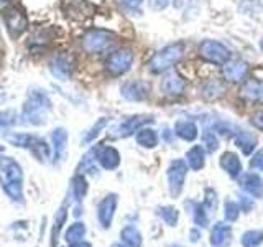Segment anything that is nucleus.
<instances>
[{"label":"nucleus","instance_id":"nucleus-32","mask_svg":"<svg viewBox=\"0 0 263 247\" xmlns=\"http://www.w3.org/2000/svg\"><path fill=\"white\" fill-rule=\"evenodd\" d=\"M261 242H263V231H260V229L247 231V233L242 236L243 247H258Z\"/></svg>","mask_w":263,"mask_h":247},{"label":"nucleus","instance_id":"nucleus-25","mask_svg":"<svg viewBox=\"0 0 263 247\" xmlns=\"http://www.w3.org/2000/svg\"><path fill=\"white\" fill-rule=\"evenodd\" d=\"M186 160H187L189 168H193L196 171L201 170L204 167V163H205V152H204V148L199 147V145H194L191 150L186 153Z\"/></svg>","mask_w":263,"mask_h":247},{"label":"nucleus","instance_id":"nucleus-44","mask_svg":"<svg viewBox=\"0 0 263 247\" xmlns=\"http://www.w3.org/2000/svg\"><path fill=\"white\" fill-rule=\"evenodd\" d=\"M120 2L127 8H130V10H137V8H140V5L143 4V0H120Z\"/></svg>","mask_w":263,"mask_h":247},{"label":"nucleus","instance_id":"nucleus-5","mask_svg":"<svg viewBox=\"0 0 263 247\" xmlns=\"http://www.w3.org/2000/svg\"><path fill=\"white\" fill-rule=\"evenodd\" d=\"M2 22L8 31L10 38L22 37L28 28V16L18 7H8L2 12Z\"/></svg>","mask_w":263,"mask_h":247},{"label":"nucleus","instance_id":"nucleus-16","mask_svg":"<svg viewBox=\"0 0 263 247\" xmlns=\"http://www.w3.org/2000/svg\"><path fill=\"white\" fill-rule=\"evenodd\" d=\"M224 78L230 82H240L249 73V64L242 60H229L224 66Z\"/></svg>","mask_w":263,"mask_h":247},{"label":"nucleus","instance_id":"nucleus-30","mask_svg":"<svg viewBox=\"0 0 263 247\" xmlns=\"http://www.w3.org/2000/svg\"><path fill=\"white\" fill-rule=\"evenodd\" d=\"M87 193V181L82 175H78L74 177L72 181H71V195L74 196V200L78 203H81L84 200V196Z\"/></svg>","mask_w":263,"mask_h":247},{"label":"nucleus","instance_id":"nucleus-45","mask_svg":"<svg viewBox=\"0 0 263 247\" xmlns=\"http://www.w3.org/2000/svg\"><path fill=\"white\" fill-rule=\"evenodd\" d=\"M170 4V0H150V5L155 10H163V8H166Z\"/></svg>","mask_w":263,"mask_h":247},{"label":"nucleus","instance_id":"nucleus-35","mask_svg":"<svg viewBox=\"0 0 263 247\" xmlns=\"http://www.w3.org/2000/svg\"><path fill=\"white\" fill-rule=\"evenodd\" d=\"M222 93H224V87H222L217 81H211L202 87V94H204V97H208V99L219 97Z\"/></svg>","mask_w":263,"mask_h":247},{"label":"nucleus","instance_id":"nucleus-17","mask_svg":"<svg viewBox=\"0 0 263 247\" xmlns=\"http://www.w3.org/2000/svg\"><path fill=\"white\" fill-rule=\"evenodd\" d=\"M96 158L104 170H115L120 165V153L114 147H99Z\"/></svg>","mask_w":263,"mask_h":247},{"label":"nucleus","instance_id":"nucleus-20","mask_svg":"<svg viewBox=\"0 0 263 247\" xmlns=\"http://www.w3.org/2000/svg\"><path fill=\"white\" fill-rule=\"evenodd\" d=\"M51 144H53V153H54V160L60 162L61 156L66 150V145H68V132L63 127H56L51 132Z\"/></svg>","mask_w":263,"mask_h":247},{"label":"nucleus","instance_id":"nucleus-37","mask_svg":"<svg viewBox=\"0 0 263 247\" xmlns=\"http://www.w3.org/2000/svg\"><path fill=\"white\" fill-rule=\"evenodd\" d=\"M224 216H226V219L227 221H230V222H234V221H237V218H238V214H240V206H238L235 201H226V206H224Z\"/></svg>","mask_w":263,"mask_h":247},{"label":"nucleus","instance_id":"nucleus-24","mask_svg":"<svg viewBox=\"0 0 263 247\" xmlns=\"http://www.w3.org/2000/svg\"><path fill=\"white\" fill-rule=\"evenodd\" d=\"M137 142L138 145H142L145 148H155L158 145V134H156V130L153 129H148V127H142L138 132H137Z\"/></svg>","mask_w":263,"mask_h":247},{"label":"nucleus","instance_id":"nucleus-11","mask_svg":"<svg viewBox=\"0 0 263 247\" xmlns=\"http://www.w3.org/2000/svg\"><path fill=\"white\" fill-rule=\"evenodd\" d=\"M49 71L61 81L69 79L74 71V58L69 53H58L49 64Z\"/></svg>","mask_w":263,"mask_h":247},{"label":"nucleus","instance_id":"nucleus-2","mask_svg":"<svg viewBox=\"0 0 263 247\" xmlns=\"http://www.w3.org/2000/svg\"><path fill=\"white\" fill-rule=\"evenodd\" d=\"M184 43L183 41H178V43H171L168 46L161 48L158 53H155L153 58L150 60V68L152 73L155 74H160V73H166L170 71L173 66H176L184 56Z\"/></svg>","mask_w":263,"mask_h":247},{"label":"nucleus","instance_id":"nucleus-50","mask_svg":"<svg viewBox=\"0 0 263 247\" xmlns=\"http://www.w3.org/2000/svg\"><path fill=\"white\" fill-rule=\"evenodd\" d=\"M260 48H261V51H263V38H261V41H260Z\"/></svg>","mask_w":263,"mask_h":247},{"label":"nucleus","instance_id":"nucleus-48","mask_svg":"<svg viewBox=\"0 0 263 247\" xmlns=\"http://www.w3.org/2000/svg\"><path fill=\"white\" fill-rule=\"evenodd\" d=\"M191 236H193V237H191V241H194V242L197 241V239H199V233H197V231H193Z\"/></svg>","mask_w":263,"mask_h":247},{"label":"nucleus","instance_id":"nucleus-22","mask_svg":"<svg viewBox=\"0 0 263 247\" xmlns=\"http://www.w3.org/2000/svg\"><path fill=\"white\" fill-rule=\"evenodd\" d=\"M235 144L242 150L243 155H250L253 152V148L257 147V137H255L252 132L240 130L235 137Z\"/></svg>","mask_w":263,"mask_h":247},{"label":"nucleus","instance_id":"nucleus-15","mask_svg":"<svg viewBox=\"0 0 263 247\" xmlns=\"http://www.w3.org/2000/svg\"><path fill=\"white\" fill-rule=\"evenodd\" d=\"M240 97L245 102H250V104L263 102V82L257 79L245 81L240 87Z\"/></svg>","mask_w":263,"mask_h":247},{"label":"nucleus","instance_id":"nucleus-51","mask_svg":"<svg viewBox=\"0 0 263 247\" xmlns=\"http://www.w3.org/2000/svg\"><path fill=\"white\" fill-rule=\"evenodd\" d=\"M4 2H8V0H0V4H4Z\"/></svg>","mask_w":263,"mask_h":247},{"label":"nucleus","instance_id":"nucleus-12","mask_svg":"<svg viewBox=\"0 0 263 247\" xmlns=\"http://www.w3.org/2000/svg\"><path fill=\"white\" fill-rule=\"evenodd\" d=\"M115 209H117V195H107L97 206V219L104 229L110 227Z\"/></svg>","mask_w":263,"mask_h":247},{"label":"nucleus","instance_id":"nucleus-41","mask_svg":"<svg viewBox=\"0 0 263 247\" xmlns=\"http://www.w3.org/2000/svg\"><path fill=\"white\" fill-rule=\"evenodd\" d=\"M250 168L263 171V148H261V150H258L257 153H255V155L252 156V160H250Z\"/></svg>","mask_w":263,"mask_h":247},{"label":"nucleus","instance_id":"nucleus-6","mask_svg":"<svg viewBox=\"0 0 263 247\" xmlns=\"http://www.w3.org/2000/svg\"><path fill=\"white\" fill-rule=\"evenodd\" d=\"M132 64H134V51L130 48H120L112 51L105 60V71L110 76H122L132 68Z\"/></svg>","mask_w":263,"mask_h":247},{"label":"nucleus","instance_id":"nucleus-4","mask_svg":"<svg viewBox=\"0 0 263 247\" xmlns=\"http://www.w3.org/2000/svg\"><path fill=\"white\" fill-rule=\"evenodd\" d=\"M8 140H10V142L15 147L27 148V150H30L33 155L36 156V160L46 162L49 156H51V148H49V145L45 142L43 138H40L36 135H31V134H12V135H8Z\"/></svg>","mask_w":263,"mask_h":247},{"label":"nucleus","instance_id":"nucleus-47","mask_svg":"<svg viewBox=\"0 0 263 247\" xmlns=\"http://www.w3.org/2000/svg\"><path fill=\"white\" fill-rule=\"evenodd\" d=\"M71 247H92L89 242H86V241H79V242H74V244H71Z\"/></svg>","mask_w":263,"mask_h":247},{"label":"nucleus","instance_id":"nucleus-46","mask_svg":"<svg viewBox=\"0 0 263 247\" xmlns=\"http://www.w3.org/2000/svg\"><path fill=\"white\" fill-rule=\"evenodd\" d=\"M7 160H8V156H5V148L0 145V170L4 168V165H5Z\"/></svg>","mask_w":263,"mask_h":247},{"label":"nucleus","instance_id":"nucleus-29","mask_svg":"<svg viewBox=\"0 0 263 247\" xmlns=\"http://www.w3.org/2000/svg\"><path fill=\"white\" fill-rule=\"evenodd\" d=\"M186 208H191L193 219H194V222L197 226L208 227L209 218H208V213H205V209H204V206H201L199 203H194V201H186Z\"/></svg>","mask_w":263,"mask_h":247},{"label":"nucleus","instance_id":"nucleus-13","mask_svg":"<svg viewBox=\"0 0 263 247\" xmlns=\"http://www.w3.org/2000/svg\"><path fill=\"white\" fill-rule=\"evenodd\" d=\"M161 89L164 91V94L166 96H181L184 93L186 89V81L183 79L179 73L176 71H170L166 76L163 78V82H161Z\"/></svg>","mask_w":263,"mask_h":247},{"label":"nucleus","instance_id":"nucleus-21","mask_svg":"<svg viewBox=\"0 0 263 247\" xmlns=\"http://www.w3.org/2000/svg\"><path fill=\"white\" fill-rule=\"evenodd\" d=\"M175 134L186 142H193L197 138L199 130H197V126L193 120H178L175 126Z\"/></svg>","mask_w":263,"mask_h":247},{"label":"nucleus","instance_id":"nucleus-27","mask_svg":"<svg viewBox=\"0 0 263 247\" xmlns=\"http://www.w3.org/2000/svg\"><path fill=\"white\" fill-rule=\"evenodd\" d=\"M120 237L125 245L128 247H142V234L135 226H127L122 229Z\"/></svg>","mask_w":263,"mask_h":247},{"label":"nucleus","instance_id":"nucleus-18","mask_svg":"<svg viewBox=\"0 0 263 247\" xmlns=\"http://www.w3.org/2000/svg\"><path fill=\"white\" fill-rule=\"evenodd\" d=\"M240 186L253 198H263V181L255 173H245L240 177Z\"/></svg>","mask_w":263,"mask_h":247},{"label":"nucleus","instance_id":"nucleus-49","mask_svg":"<svg viewBox=\"0 0 263 247\" xmlns=\"http://www.w3.org/2000/svg\"><path fill=\"white\" fill-rule=\"evenodd\" d=\"M112 247H128V245H122V244H119V242H115V244H112Z\"/></svg>","mask_w":263,"mask_h":247},{"label":"nucleus","instance_id":"nucleus-7","mask_svg":"<svg viewBox=\"0 0 263 247\" xmlns=\"http://www.w3.org/2000/svg\"><path fill=\"white\" fill-rule=\"evenodd\" d=\"M199 56L208 63L224 66L230 60L229 48L216 40H204L199 45Z\"/></svg>","mask_w":263,"mask_h":247},{"label":"nucleus","instance_id":"nucleus-23","mask_svg":"<svg viewBox=\"0 0 263 247\" xmlns=\"http://www.w3.org/2000/svg\"><path fill=\"white\" fill-rule=\"evenodd\" d=\"M230 237V226L224 222H216L211 233V244L214 247H222Z\"/></svg>","mask_w":263,"mask_h":247},{"label":"nucleus","instance_id":"nucleus-10","mask_svg":"<svg viewBox=\"0 0 263 247\" xmlns=\"http://www.w3.org/2000/svg\"><path fill=\"white\" fill-rule=\"evenodd\" d=\"M122 97L127 99L130 102H142L150 94V86L148 82L142 79H135V81H128L122 86L120 89Z\"/></svg>","mask_w":263,"mask_h":247},{"label":"nucleus","instance_id":"nucleus-43","mask_svg":"<svg viewBox=\"0 0 263 247\" xmlns=\"http://www.w3.org/2000/svg\"><path fill=\"white\" fill-rule=\"evenodd\" d=\"M252 208H253V201L250 200V198L242 196V198H240V211H243V213H250Z\"/></svg>","mask_w":263,"mask_h":247},{"label":"nucleus","instance_id":"nucleus-3","mask_svg":"<svg viewBox=\"0 0 263 247\" xmlns=\"http://www.w3.org/2000/svg\"><path fill=\"white\" fill-rule=\"evenodd\" d=\"M117 43V35L109 30L94 28L82 37V49L89 55H102Z\"/></svg>","mask_w":263,"mask_h":247},{"label":"nucleus","instance_id":"nucleus-26","mask_svg":"<svg viewBox=\"0 0 263 247\" xmlns=\"http://www.w3.org/2000/svg\"><path fill=\"white\" fill-rule=\"evenodd\" d=\"M4 178L8 181H13V183H23V171L20 168V165L16 163L15 160L8 158L4 165Z\"/></svg>","mask_w":263,"mask_h":247},{"label":"nucleus","instance_id":"nucleus-42","mask_svg":"<svg viewBox=\"0 0 263 247\" xmlns=\"http://www.w3.org/2000/svg\"><path fill=\"white\" fill-rule=\"evenodd\" d=\"M250 123L255 127V129H258L263 132V111L261 112H257V114H253L252 115V119H250Z\"/></svg>","mask_w":263,"mask_h":247},{"label":"nucleus","instance_id":"nucleus-9","mask_svg":"<svg viewBox=\"0 0 263 247\" xmlns=\"http://www.w3.org/2000/svg\"><path fill=\"white\" fill-rule=\"evenodd\" d=\"M153 122L152 115H134V117H128L127 120L120 122L117 127L112 129V135L117 137V138H123V137H128L132 134H135L142 127H145L146 123Z\"/></svg>","mask_w":263,"mask_h":247},{"label":"nucleus","instance_id":"nucleus-19","mask_svg":"<svg viewBox=\"0 0 263 247\" xmlns=\"http://www.w3.org/2000/svg\"><path fill=\"white\" fill-rule=\"evenodd\" d=\"M220 167L226 170V173H229V177L237 178L242 175V162L240 158L232 153V152H226L220 156Z\"/></svg>","mask_w":263,"mask_h":247},{"label":"nucleus","instance_id":"nucleus-36","mask_svg":"<svg viewBox=\"0 0 263 247\" xmlns=\"http://www.w3.org/2000/svg\"><path fill=\"white\" fill-rule=\"evenodd\" d=\"M66 219H68V211H66V208H61L54 216V226H53V234H51L53 236V242H56L58 234H60V231H61L63 224L66 222Z\"/></svg>","mask_w":263,"mask_h":247},{"label":"nucleus","instance_id":"nucleus-39","mask_svg":"<svg viewBox=\"0 0 263 247\" xmlns=\"http://www.w3.org/2000/svg\"><path fill=\"white\" fill-rule=\"evenodd\" d=\"M15 123V114L13 112H0V134H4Z\"/></svg>","mask_w":263,"mask_h":247},{"label":"nucleus","instance_id":"nucleus-40","mask_svg":"<svg viewBox=\"0 0 263 247\" xmlns=\"http://www.w3.org/2000/svg\"><path fill=\"white\" fill-rule=\"evenodd\" d=\"M204 206H205L208 209H211V211H216V208H217V195H216V191H214V189H211V188L205 189Z\"/></svg>","mask_w":263,"mask_h":247},{"label":"nucleus","instance_id":"nucleus-28","mask_svg":"<svg viewBox=\"0 0 263 247\" xmlns=\"http://www.w3.org/2000/svg\"><path fill=\"white\" fill-rule=\"evenodd\" d=\"M0 185H2L5 195L10 198L12 201L16 203H23V191H22V183H13V181H8L4 177L0 178Z\"/></svg>","mask_w":263,"mask_h":247},{"label":"nucleus","instance_id":"nucleus-31","mask_svg":"<svg viewBox=\"0 0 263 247\" xmlns=\"http://www.w3.org/2000/svg\"><path fill=\"white\" fill-rule=\"evenodd\" d=\"M84 234H86V226L82 224V222H74V224H71L68 231H66L64 239H66V242L74 244V242L82 241Z\"/></svg>","mask_w":263,"mask_h":247},{"label":"nucleus","instance_id":"nucleus-14","mask_svg":"<svg viewBox=\"0 0 263 247\" xmlns=\"http://www.w3.org/2000/svg\"><path fill=\"white\" fill-rule=\"evenodd\" d=\"M64 10L71 19L84 20L92 15L94 7L86 2V0H64Z\"/></svg>","mask_w":263,"mask_h":247},{"label":"nucleus","instance_id":"nucleus-38","mask_svg":"<svg viewBox=\"0 0 263 247\" xmlns=\"http://www.w3.org/2000/svg\"><path fill=\"white\" fill-rule=\"evenodd\" d=\"M202 140H204V145L208 148L209 152H216L219 148V138L216 137V134L211 130H205L202 134Z\"/></svg>","mask_w":263,"mask_h":247},{"label":"nucleus","instance_id":"nucleus-33","mask_svg":"<svg viewBox=\"0 0 263 247\" xmlns=\"http://www.w3.org/2000/svg\"><path fill=\"white\" fill-rule=\"evenodd\" d=\"M158 216L166 222L168 226H176L178 224V209L173 208V206H163V208H158Z\"/></svg>","mask_w":263,"mask_h":247},{"label":"nucleus","instance_id":"nucleus-1","mask_svg":"<svg viewBox=\"0 0 263 247\" xmlns=\"http://www.w3.org/2000/svg\"><path fill=\"white\" fill-rule=\"evenodd\" d=\"M53 105L48 94L43 89H33L23 104L20 122L28 126H43L48 120V114L51 112Z\"/></svg>","mask_w":263,"mask_h":247},{"label":"nucleus","instance_id":"nucleus-34","mask_svg":"<svg viewBox=\"0 0 263 247\" xmlns=\"http://www.w3.org/2000/svg\"><path fill=\"white\" fill-rule=\"evenodd\" d=\"M107 122H109V120H107L105 117H101V119H99V120L94 123V126L89 129L87 134L84 135V144H90V142H92V140H96V137H97L99 134H101V130H104V129H105Z\"/></svg>","mask_w":263,"mask_h":247},{"label":"nucleus","instance_id":"nucleus-52","mask_svg":"<svg viewBox=\"0 0 263 247\" xmlns=\"http://www.w3.org/2000/svg\"><path fill=\"white\" fill-rule=\"evenodd\" d=\"M171 247H181V245H171Z\"/></svg>","mask_w":263,"mask_h":247},{"label":"nucleus","instance_id":"nucleus-8","mask_svg":"<svg viewBox=\"0 0 263 247\" xmlns=\"http://www.w3.org/2000/svg\"><path fill=\"white\" fill-rule=\"evenodd\" d=\"M187 175V163L183 160H175L168 167V186L173 198H178L183 191L184 181Z\"/></svg>","mask_w":263,"mask_h":247}]
</instances>
